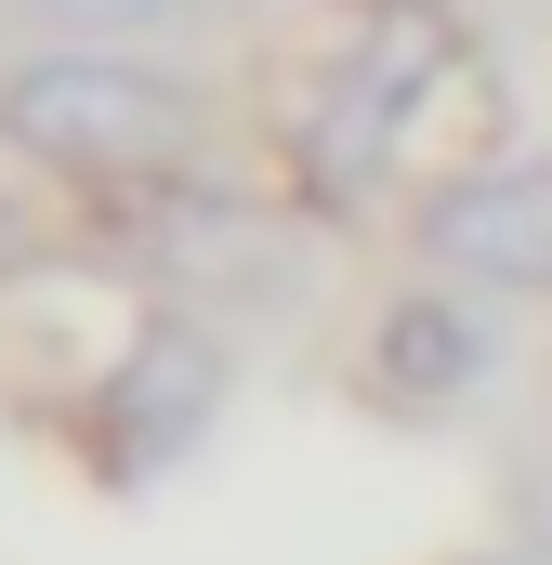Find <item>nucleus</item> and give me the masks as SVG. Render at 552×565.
I'll return each instance as SVG.
<instances>
[{"label": "nucleus", "mask_w": 552, "mask_h": 565, "mask_svg": "<svg viewBox=\"0 0 552 565\" xmlns=\"http://www.w3.org/2000/svg\"><path fill=\"white\" fill-rule=\"evenodd\" d=\"M0 145L93 198V211H145V198H184L211 158H224V119L184 66L158 53H119V40H40L0 66Z\"/></svg>", "instance_id": "2"}, {"label": "nucleus", "mask_w": 552, "mask_h": 565, "mask_svg": "<svg viewBox=\"0 0 552 565\" xmlns=\"http://www.w3.org/2000/svg\"><path fill=\"white\" fill-rule=\"evenodd\" d=\"M460 565H540V553H460Z\"/></svg>", "instance_id": "7"}, {"label": "nucleus", "mask_w": 552, "mask_h": 565, "mask_svg": "<svg viewBox=\"0 0 552 565\" xmlns=\"http://www.w3.org/2000/svg\"><path fill=\"white\" fill-rule=\"evenodd\" d=\"M500 382V316H487V289L460 277H395L369 302V329H355V395L382 408V422H460L474 395Z\"/></svg>", "instance_id": "5"}, {"label": "nucleus", "mask_w": 552, "mask_h": 565, "mask_svg": "<svg viewBox=\"0 0 552 565\" xmlns=\"http://www.w3.org/2000/svg\"><path fill=\"white\" fill-rule=\"evenodd\" d=\"M26 264H40V224H26V211H13V198H0V289L26 277Z\"/></svg>", "instance_id": "6"}, {"label": "nucleus", "mask_w": 552, "mask_h": 565, "mask_svg": "<svg viewBox=\"0 0 552 565\" xmlns=\"http://www.w3.org/2000/svg\"><path fill=\"white\" fill-rule=\"evenodd\" d=\"M408 250L513 316H552V145H500V158L434 171L408 198Z\"/></svg>", "instance_id": "4"}, {"label": "nucleus", "mask_w": 552, "mask_h": 565, "mask_svg": "<svg viewBox=\"0 0 552 565\" xmlns=\"http://www.w3.org/2000/svg\"><path fill=\"white\" fill-rule=\"evenodd\" d=\"M224 395H237L224 329H198V316H145L132 342L93 369V395H79V460H93L106 487H158V473H184V460L211 447Z\"/></svg>", "instance_id": "3"}, {"label": "nucleus", "mask_w": 552, "mask_h": 565, "mask_svg": "<svg viewBox=\"0 0 552 565\" xmlns=\"http://www.w3.org/2000/svg\"><path fill=\"white\" fill-rule=\"evenodd\" d=\"M460 119H487V66L447 0H316L276 93V171L302 211H369L408 171H434Z\"/></svg>", "instance_id": "1"}]
</instances>
